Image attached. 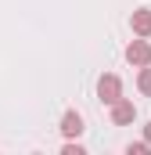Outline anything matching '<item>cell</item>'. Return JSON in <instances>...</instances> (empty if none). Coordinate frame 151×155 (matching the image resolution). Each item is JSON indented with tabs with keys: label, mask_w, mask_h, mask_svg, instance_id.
I'll return each instance as SVG.
<instances>
[{
	"label": "cell",
	"mask_w": 151,
	"mask_h": 155,
	"mask_svg": "<svg viewBox=\"0 0 151 155\" xmlns=\"http://www.w3.org/2000/svg\"><path fill=\"white\" fill-rule=\"evenodd\" d=\"M97 97H101V101H104V105L112 108L115 101L122 97V79L115 76V72H104V76L97 79Z\"/></svg>",
	"instance_id": "1"
},
{
	"label": "cell",
	"mask_w": 151,
	"mask_h": 155,
	"mask_svg": "<svg viewBox=\"0 0 151 155\" xmlns=\"http://www.w3.org/2000/svg\"><path fill=\"white\" fill-rule=\"evenodd\" d=\"M126 61H130L133 69L151 65V43H148L144 36H140V40H130V43H126Z\"/></svg>",
	"instance_id": "2"
},
{
	"label": "cell",
	"mask_w": 151,
	"mask_h": 155,
	"mask_svg": "<svg viewBox=\"0 0 151 155\" xmlns=\"http://www.w3.org/2000/svg\"><path fill=\"white\" fill-rule=\"evenodd\" d=\"M133 119H137V105H133L130 97H119V101L112 105V123L115 126H130Z\"/></svg>",
	"instance_id": "3"
},
{
	"label": "cell",
	"mask_w": 151,
	"mask_h": 155,
	"mask_svg": "<svg viewBox=\"0 0 151 155\" xmlns=\"http://www.w3.org/2000/svg\"><path fill=\"white\" fill-rule=\"evenodd\" d=\"M83 130H86V126H83V116H79V112H65V116H61V134H65L69 141L79 137Z\"/></svg>",
	"instance_id": "4"
},
{
	"label": "cell",
	"mask_w": 151,
	"mask_h": 155,
	"mask_svg": "<svg viewBox=\"0 0 151 155\" xmlns=\"http://www.w3.org/2000/svg\"><path fill=\"white\" fill-rule=\"evenodd\" d=\"M130 25H133V33H137V36H151V11H148V7H140V11H133V18H130Z\"/></svg>",
	"instance_id": "5"
},
{
	"label": "cell",
	"mask_w": 151,
	"mask_h": 155,
	"mask_svg": "<svg viewBox=\"0 0 151 155\" xmlns=\"http://www.w3.org/2000/svg\"><path fill=\"white\" fill-rule=\"evenodd\" d=\"M137 87H140L144 97H151V65H144V69L137 72Z\"/></svg>",
	"instance_id": "6"
},
{
	"label": "cell",
	"mask_w": 151,
	"mask_h": 155,
	"mask_svg": "<svg viewBox=\"0 0 151 155\" xmlns=\"http://www.w3.org/2000/svg\"><path fill=\"white\" fill-rule=\"evenodd\" d=\"M148 148H151L148 141H140V144H130V155H148Z\"/></svg>",
	"instance_id": "7"
},
{
	"label": "cell",
	"mask_w": 151,
	"mask_h": 155,
	"mask_svg": "<svg viewBox=\"0 0 151 155\" xmlns=\"http://www.w3.org/2000/svg\"><path fill=\"white\" fill-rule=\"evenodd\" d=\"M65 155H83V144H76V141H69V144H65Z\"/></svg>",
	"instance_id": "8"
},
{
	"label": "cell",
	"mask_w": 151,
	"mask_h": 155,
	"mask_svg": "<svg viewBox=\"0 0 151 155\" xmlns=\"http://www.w3.org/2000/svg\"><path fill=\"white\" fill-rule=\"evenodd\" d=\"M144 141H148V144H151V123H148V126H144Z\"/></svg>",
	"instance_id": "9"
}]
</instances>
